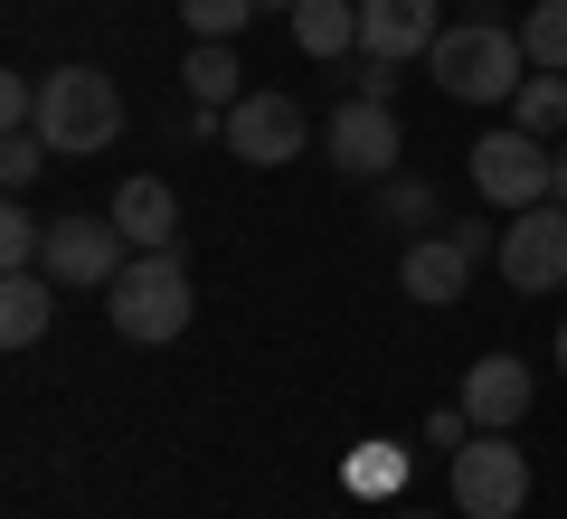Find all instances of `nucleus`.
<instances>
[{
    "label": "nucleus",
    "instance_id": "nucleus-1",
    "mask_svg": "<svg viewBox=\"0 0 567 519\" xmlns=\"http://www.w3.org/2000/svg\"><path fill=\"white\" fill-rule=\"evenodd\" d=\"M29 133L58 160L114 152L123 142V85L104 76V66H58V76H39V123H29Z\"/></svg>",
    "mask_w": 567,
    "mask_h": 519
},
{
    "label": "nucleus",
    "instance_id": "nucleus-2",
    "mask_svg": "<svg viewBox=\"0 0 567 519\" xmlns=\"http://www.w3.org/2000/svg\"><path fill=\"white\" fill-rule=\"evenodd\" d=\"M425 66H435V85H445L454 104H511L529 85V48H520V29H502V20H454L445 39L425 48Z\"/></svg>",
    "mask_w": 567,
    "mask_h": 519
},
{
    "label": "nucleus",
    "instance_id": "nucleus-3",
    "mask_svg": "<svg viewBox=\"0 0 567 519\" xmlns=\"http://www.w3.org/2000/svg\"><path fill=\"white\" fill-rule=\"evenodd\" d=\"M189 312H199V302H189V264L171 256V246H162V256H133L114 283H104V321H114L133 350H162V340H181Z\"/></svg>",
    "mask_w": 567,
    "mask_h": 519
},
{
    "label": "nucleus",
    "instance_id": "nucleus-4",
    "mask_svg": "<svg viewBox=\"0 0 567 519\" xmlns=\"http://www.w3.org/2000/svg\"><path fill=\"white\" fill-rule=\"evenodd\" d=\"M548 170H558V152H548L539 133H520V123H502V133L473 142V189H483V208H539L548 199Z\"/></svg>",
    "mask_w": 567,
    "mask_h": 519
},
{
    "label": "nucleus",
    "instance_id": "nucleus-5",
    "mask_svg": "<svg viewBox=\"0 0 567 519\" xmlns=\"http://www.w3.org/2000/svg\"><path fill=\"white\" fill-rule=\"evenodd\" d=\"M454 510L464 519H520L529 510V454L511 435H473L454 454Z\"/></svg>",
    "mask_w": 567,
    "mask_h": 519
},
{
    "label": "nucleus",
    "instance_id": "nucleus-6",
    "mask_svg": "<svg viewBox=\"0 0 567 519\" xmlns=\"http://www.w3.org/2000/svg\"><path fill=\"white\" fill-rule=\"evenodd\" d=\"M218 142L246 160V170H284V160L303 152V104L284 95V85H246V104H227Z\"/></svg>",
    "mask_w": 567,
    "mask_h": 519
},
{
    "label": "nucleus",
    "instance_id": "nucleus-7",
    "mask_svg": "<svg viewBox=\"0 0 567 519\" xmlns=\"http://www.w3.org/2000/svg\"><path fill=\"white\" fill-rule=\"evenodd\" d=\"M502 283L511 293H558L567 283V208L558 199H539V208H520V218L502 227Z\"/></svg>",
    "mask_w": 567,
    "mask_h": 519
},
{
    "label": "nucleus",
    "instance_id": "nucleus-8",
    "mask_svg": "<svg viewBox=\"0 0 567 519\" xmlns=\"http://www.w3.org/2000/svg\"><path fill=\"white\" fill-rule=\"evenodd\" d=\"M322 152H331V170H350V180H398V152H406V133H398V104H369V95H350L341 114L322 123Z\"/></svg>",
    "mask_w": 567,
    "mask_h": 519
},
{
    "label": "nucleus",
    "instance_id": "nucleus-9",
    "mask_svg": "<svg viewBox=\"0 0 567 519\" xmlns=\"http://www.w3.org/2000/svg\"><path fill=\"white\" fill-rule=\"evenodd\" d=\"M39 264L58 283H76V293H104V283L133 264V246H123L114 218H48V256Z\"/></svg>",
    "mask_w": 567,
    "mask_h": 519
},
{
    "label": "nucleus",
    "instance_id": "nucleus-10",
    "mask_svg": "<svg viewBox=\"0 0 567 519\" xmlns=\"http://www.w3.org/2000/svg\"><path fill=\"white\" fill-rule=\"evenodd\" d=\"M104 218L123 227V246H133V256H162V246L181 237V189L152 180V170H133V180L114 189V208H104Z\"/></svg>",
    "mask_w": 567,
    "mask_h": 519
},
{
    "label": "nucleus",
    "instance_id": "nucleus-11",
    "mask_svg": "<svg viewBox=\"0 0 567 519\" xmlns=\"http://www.w3.org/2000/svg\"><path fill=\"white\" fill-rule=\"evenodd\" d=\"M398 293L425 302V312H454V302L473 293V256L454 237H416V246H406V264H398Z\"/></svg>",
    "mask_w": 567,
    "mask_h": 519
},
{
    "label": "nucleus",
    "instance_id": "nucleus-12",
    "mask_svg": "<svg viewBox=\"0 0 567 519\" xmlns=\"http://www.w3.org/2000/svg\"><path fill=\"white\" fill-rule=\"evenodd\" d=\"M454 397L473 406V425H483V435H511V425L529 416V369L511 360V350H492V360L464 369V387H454Z\"/></svg>",
    "mask_w": 567,
    "mask_h": 519
},
{
    "label": "nucleus",
    "instance_id": "nucleus-13",
    "mask_svg": "<svg viewBox=\"0 0 567 519\" xmlns=\"http://www.w3.org/2000/svg\"><path fill=\"white\" fill-rule=\"evenodd\" d=\"M445 39V20H435V0H360V48L369 58H425V48Z\"/></svg>",
    "mask_w": 567,
    "mask_h": 519
},
{
    "label": "nucleus",
    "instance_id": "nucleus-14",
    "mask_svg": "<svg viewBox=\"0 0 567 519\" xmlns=\"http://www.w3.org/2000/svg\"><path fill=\"white\" fill-rule=\"evenodd\" d=\"M58 293H66V283L48 274V264L10 274V283H0V340H10V350H39L48 321H58Z\"/></svg>",
    "mask_w": 567,
    "mask_h": 519
},
{
    "label": "nucleus",
    "instance_id": "nucleus-15",
    "mask_svg": "<svg viewBox=\"0 0 567 519\" xmlns=\"http://www.w3.org/2000/svg\"><path fill=\"white\" fill-rule=\"evenodd\" d=\"M181 85H189V104H199V114H227V104H246V66H237V48H227V39H189Z\"/></svg>",
    "mask_w": 567,
    "mask_h": 519
},
{
    "label": "nucleus",
    "instance_id": "nucleus-16",
    "mask_svg": "<svg viewBox=\"0 0 567 519\" xmlns=\"http://www.w3.org/2000/svg\"><path fill=\"white\" fill-rule=\"evenodd\" d=\"M293 48L303 58H350L360 48V0H293Z\"/></svg>",
    "mask_w": 567,
    "mask_h": 519
},
{
    "label": "nucleus",
    "instance_id": "nucleus-17",
    "mask_svg": "<svg viewBox=\"0 0 567 519\" xmlns=\"http://www.w3.org/2000/svg\"><path fill=\"white\" fill-rule=\"evenodd\" d=\"M511 123H520V133H539V142H558V133H567V76L529 66V85L511 95Z\"/></svg>",
    "mask_w": 567,
    "mask_h": 519
},
{
    "label": "nucleus",
    "instance_id": "nucleus-18",
    "mask_svg": "<svg viewBox=\"0 0 567 519\" xmlns=\"http://www.w3.org/2000/svg\"><path fill=\"white\" fill-rule=\"evenodd\" d=\"M520 48H529V66H548V76H567V0H539L520 20Z\"/></svg>",
    "mask_w": 567,
    "mask_h": 519
},
{
    "label": "nucleus",
    "instance_id": "nucleus-19",
    "mask_svg": "<svg viewBox=\"0 0 567 519\" xmlns=\"http://www.w3.org/2000/svg\"><path fill=\"white\" fill-rule=\"evenodd\" d=\"M39 256H48V218H29V199H10V208H0V264L29 274Z\"/></svg>",
    "mask_w": 567,
    "mask_h": 519
},
{
    "label": "nucleus",
    "instance_id": "nucleus-20",
    "mask_svg": "<svg viewBox=\"0 0 567 519\" xmlns=\"http://www.w3.org/2000/svg\"><path fill=\"white\" fill-rule=\"evenodd\" d=\"M256 10H265V0H181V29H189V39H237Z\"/></svg>",
    "mask_w": 567,
    "mask_h": 519
},
{
    "label": "nucleus",
    "instance_id": "nucleus-21",
    "mask_svg": "<svg viewBox=\"0 0 567 519\" xmlns=\"http://www.w3.org/2000/svg\"><path fill=\"white\" fill-rule=\"evenodd\" d=\"M379 218L388 227H435V180H379Z\"/></svg>",
    "mask_w": 567,
    "mask_h": 519
},
{
    "label": "nucleus",
    "instance_id": "nucleus-22",
    "mask_svg": "<svg viewBox=\"0 0 567 519\" xmlns=\"http://www.w3.org/2000/svg\"><path fill=\"white\" fill-rule=\"evenodd\" d=\"M48 160H58V152H48L39 133H0V180H10V199H29V180H39Z\"/></svg>",
    "mask_w": 567,
    "mask_h": 519
},
{
    "label": "nucleus",
    "instance_id": "nucleus-23",
    "mask_svg": "<svg viewBox=\"0 0 567 519\" xmlns=\"http://www.w3.org/2000/svg\"><path fill=\"white\" fill-rule=\"evenodd\" d=\"M398 481H406V454H398V444H360V454H350V491H398Z\"/></svg>",
    "mask_w": 567,
    "mask_h": 519
},
{
    "label": "nucleus",
    "instance_id": "nucleus-24",
    "mask_svg": "<svg viewBox=\"0 0 567 519\" xmlns=\"http://www.w3.org/2000/svg\"><path fill=\"white\" fill-rule=\"evenodd\" d=\"M473 435H483V425H473V406H464V397H454V406H435V416H425V454H445V463L464 454Z\"/></svg>",
    "mask_w": 567,
    "mask_h": 519
},
{
    "label": "nucleus",
    "instance_id": "nucleus-25",
    "mask_svg": "<svg viewBox=\"0 0 567 519\" xmlns=\"http://www.w3.org/2000/svg\"><path fill=\"white\" fill-rule=\"evenodd\" d=\"M39 123V76H0V133H29Z\"/></svg>",
    "mask_w": 567,
    "mask_h": 519
},
{
    "label": "nucleus",
    "instance_id": "nucleus-26",
    "mask_svg": "<svg viewBox=\"0 0 567 519\" xmlns=\"http://www.w3.org/2000/svg\"><path fill=\"white\" fill-rule=\"evenodd\" d=\"M398 76H406L398 58H369V48H360V95L369 104H398Z\"/></svg>",
    "mask_w": 567,
    "mask_h": 519
},
{
    "label": "nucleus",
    "instance_id": "nucleus-27",
    "mask_svg": "<svg viewBox=\"0 0 567 519\" xmlns=\"http://www.w3.org/2000/svg\"><path fill=\"white\" fill-rule=\"evenodd\" d=\"M445 237H454V246H464V256H473V264H483V256H502V227H492V218H454V227H445Z\"/></svg>",
    "mask_w": 567,
    "mask_h": 519
},
{
    "label": "nucleus",
    "instance_id": "nucleus-28",
    "mask_svg": "<svg viewBox=\"0 0 567 519\" xmlns=\"http://www.w3.org/2000/svg\"><path fill=\"white\" fill-rule=\"evenodd\" d=\"M548 199H558V208H567V152H558V170H548Z\"/></svg>",
    "mask_w": 567,
    "mask_h": 519
},
{
    "label": "nucleus",
    "instance_id": "nucleus-29",
    "mask_svg": "<svg viewBox=\"0 0 567 519\" xmlns=\"http://www.w3.org/2000/svg\"><path fill=\"white\" fill-rule=\"evenodd\" d=\"M388 519H435V510H388Z\"/></svg>",
    "mask_w": 567,
    "mask_h": 519
},
{
    "label": "nucleus",
    "instance_id": "nucleus-30",
    "mask_svg": "<svg viewBox=\"0 0 567 519\" xmlns=\"http://www.w3.org/2000/svg\"><path fill=\"white\" fill-rule=\"evenodd\" d=\"M558 369H567V321H558Z\"/></svg>",
    "mask_w": 567,
    "mask_h": 519
},
{
    "label": "nucleus",
    "instance_id": "nucleus-31",
    "mask_svg": "<svg viewBox=\"0 0 567 519\" xmlns=\"http://www.w3.org/2000/svg\"><path fill=\"white\" fill-rule=\"evenodd\" d=\"M265 10H293V0H265Z\"/></svg>",
    "mask_w": 567,
    "mask_h": 519
}]
</instances>
